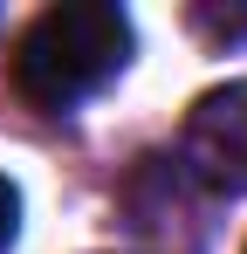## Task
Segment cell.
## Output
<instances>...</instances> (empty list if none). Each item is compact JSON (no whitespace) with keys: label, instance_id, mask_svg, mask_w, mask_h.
I'll return each instance as SVG.
<instances>
[{"label":"cell","instance_id":"cell-1","mask_svg":"<svg viewBox=\"0 0 247 254\" xmlns=\"http://www.w3.org/2000/svg\"><path fill=\"white\" fill-rule=\"evenodd\" d=\"M124 62H130V14L117 0H62L21 28L7 55V83L21 103L62 117L82 96H96Z\"/></svg>","mask_w":247,"mask_h":254},{"label":"cell","instance_id":"cell-2","mask_svg":"<svg viewBox=\"0 0 247 254\" xmlns=\"http://www.w3.org/2000/svg\"><path fill=\"white\" fill-rule=\"evenodd\" d=\"M179 165L199 179L206 192H247V83L206 89L192 117L179 130Z\"/></svg>","mask_w":247,"mask_h":254},{"label":"cell","instance_id":"cell-3","mask_svg":"<svg viewBox=\"0 0 247 254\" xmlns=\"http://www.w3.org/2000/svg\"><path fill=\"white\" fill-rule=\"evenodd\" d=\"M14 227H21V192H14V179L0 172V254L14 248Z\"/></svg>","mask_w":247,"mask_h":254},{"label":"cell","instance_id":"cell-4","mask_svg":"<svg viewBox=\"0 0 247 254\" xmlns=\"http://www.w3.org/2000/svg\"><path fill=\"white\" fill-rule=\"evenodd\" d=\"M241 254H247V248H241Z\"/></svg>","mask_w":247,"mask_h":254}]
</instances>
